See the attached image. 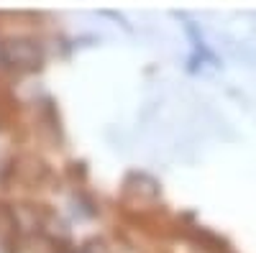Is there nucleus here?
<instances>
[{
	"label": "nucleus",
	"mask_w": 256,
	"mask_h": 253,
	"mask_svg": "<svg viewBox=\"0 0 256 253\" xmlns=\"http://www.w3.org/2000/svg\"><path fill=\"white\" fill-rule=\"evenodd\" d=\"M0 61L16 69H36L44 64V49L38 41L18 36V38H8L0 44Z\"/></svg>",
	"instance_id": "nucleus-1"
},
{
	"label": "nucleus",
	"mask_w": 256,
	"mask_h": 253,
	"mask_svg": "<svg viewBox=\"0 0 256 253\" xmlns=\"http://www.w3.org/2000/svg\"><path fill=\"white\" fill-rule=\"evenodd\" d=\"M16 172H18L20 179H26V182H41L46 177V166L36 156H24L16 164Z\"/></svg>",
	"instance_id": "nucleus-2"
},
{
	"label": "nucleus",
	"mask_w": 256,
	"mask_h": 253,
	"mask_svg": "<svg viewBox=\"0 0 256 253\" xmlns=\"http://www.w3.org/2000/svg\"><path fill=\"white\" fill-rule=\"evenodd\" d=\"M16 228H18V218L8 205H0V241H10L16 236Z\"/></svg>",
	"instance_id": "nucleus-3"
},
{
	"label": "nucleus",
	"mask_w": 256,
	"mask_h": 253,
	"mask_svg": "<svg viewBox=\"0 0 256 253\" xmlns=\"http://www.w3.org/2000/svg\"><path fill=\"white\" fill-rule=\"evenodd\" d=\"M72 253H88V251H72Z\"/></svg>",
	"instance_id": "nucleus-4"
}]
</instances>
